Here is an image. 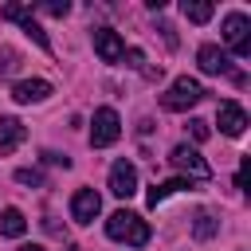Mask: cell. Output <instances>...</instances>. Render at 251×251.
I'll return each instance as SVG.
<instances>
[{
  "label": "cell",
  "instance_id": "d4e9b609",
  "mask_svg": "<svg viewBox=\"0 0 251 251\" xmlns=\"http://www.w3.org/2000/svg\"><path fill=\"white\" fill-rule=\"evenodd\" d=\"M20 251H43V247H39V243H24Z\"/></svg>",
  "mask_w": 251,
  "mask_h": 251
},
{
  "label": "cell",
  "instance_id": "5bb4252c",
  "mask_svg": "<svg viewBox=\"0 0 251 251\" xmlns=\"http://www.w3.org/2000/svg\"><path fill=\"white\" fill-rule=\"evenodd\" d=\"M27 231V220H24V212L20 208H4L0 212V235H8V239H20Z\"/></svg>",
  "mask_w": 251,
  "mask_h": 251
},
{
  "label": "cell",
  "instance_id": "ffe728a7",
  "mask_svg": "<svg viewBox=\"0 0 251 251\" xmlns=\"http://www.w3.org/2000/svg\"><path fill=\"white\" fill-rule=\"evenodd\" d=\"M188 129H192V137H196V141H208V133H212V129H208V122H200V118H192V122H188Z\"/></svg>",
  "mask_w": 251,
  "mask_h": 251
},
{
  "label": "cell",
  "instance_id": "52a82bcc",
  "mask_svg": "<svg viewBox=\"0 0 251 251\" xmlns=\"http://www.w3.org/2000/svg\"><path fill=\"white\" fill-rule=\"evenodd\" d=\"M102 212V196L94 188H78L71 196V220L75 224H94V216Z\"/></svg>",
  "mask_w": 251,
  "mask_h": 251
},
{
  "label": "cell",
  "instance_id": "8fae6325",
  "mask_svg": "<svg viewBox=\"0 0 251 251\" xmlns=\"http://www.w3.org/2000/svg\"><path fill=\"white\" fill-rule=\"evenodd\" d=\"M24 137H27V129H24L20 118H0V157L16 153L24 145Z\"/></svg>",
  "mask_w": 251,
  "mask_h": 251
},
{
  "label": "cell",
  "instance_id": "4fadbf2b",
  "mask_svg": "<svg viewBox=\"0 0 251 251\" xmlns=\"http://www.w3.org/2000/svg\"><path fill=\"white\" fill-rule=\"evenodd\" d=\"M184 188H192V180H188V176H173V180H161V184H153V188H149V204L157 208L161 200H169L173 192H184Z\"/></svg>",
  "mask_w": 251,
  "mask_h": 251
},
{
  "label": "cell",
  "instance_id": "484cf974",
  "mask_svg": "<svg viewBox=\"0 0 251 251\" xmlns=\"http://www.w3.org/2000/svg\"><path fill=\"white\" fill-rule=\"evenodd\" d=\"M67 251H78V247H67Z\"/></svg>",
  "mask_w": 251,
  "mask_h": 251
},
{
  "label": "cell",
  "instance_id": "9a60e30c",
  "mask_svg": "<svg viewBox=\"0 0 251 251\" xmlns=\"http://www.w3.org/2000/svg\"><path fill=\"white\" fill-rule=\"evenodd\" d=\"M212 4L208 0H184V20H192V24H208L212 20Z\"/></svg>",
  "mask_w": 251,
  "mask_h": 251
},
{
  "label": "cell",
  "instance_id": "5b68a950",
  "mask_svg": "<svg viewBox=\"0 0 251 251\" xmlns=\"http://www.w3.org/2000/svg\"><path fill=\"white\" fill-rule=\"evenodd\" d=\"M169 161L180 169V173H188V176H196V180H208L212 176V165L192 149V145H176L173 153H169Z\"/></svg>",
  "mask_w": 251,
  "mask_h": 251
},
{
  "label": "cell",
  "instance_id": "3957f363",
  "mask_svg": "<svg viewBox=\"0 0 251 251\" xmlns=\"http://www.w3.org/2000/svg\"><path fill=\"white\" fill-rule=\"evenodd\" d=\"M118 137H122V118H118V110H114V106L94 110V122H90V145H94V149H106V145H114Z\"/></svg>",
  "mask_w": 251,
  "mask_h": 251
},
{
  "label": "cell",
  "instance_id": "ba28073f",
  "mask_svg": "<svg viewBox=\"0 0 251 251\" xmlns=\"http://www.w3.org/2000/svg\"><path fill=\"white\" fill-rule=\"evenodd\" d=\"M94 51H98L102 63H118L126 55V43H122V35L114 27H94Z\"/></svg>",
  "mask_w": 251,
  "mask_h": 251
},
{
  "label": "cell",
  "instance_id": "7a4b0ae2",
  "mask_svg": "<svg viewBox=\"0 0 251 251\" xmlns=\"http://www.w3.org/2000/svg\"><path fill=\"white\" fill-rule=\"evenodd\" d=\"M204 98V86L196 82V78H188V75H180V78H173V86L161 94V106L165 110H173V114H180V110H188V106H196Z\"/></svg>",
  "mask_w": 251,
  "mask_h": 251
},
{
  "label": "cell",
  "instance_id": "8992f818",
  "mask_svg": "<svg viewBox=\"0 0 251 251\" xmlns=\"http://www.w3.org/2000/svg\"><path fill=\"white\" fill-rule=\"evenodd\" d=\"M110 192H114L118 200H129V196L137 192V169H133L129 161H114V165H110Z\"/></svg>",
  "mask_w": 251,
  "mask_h": 251
},
{
  "label": "cell",
  "instance_id": "30bf717a",
  "mask_svg": "<svg viewBox=\"0 0 251 251\" xmlns=\"http://www.w3.org/2000/svg\"><path fill=\"white\" fill-rule=\"evenodd\" d=\"M196 63H200V71H204V75H227V71H231L227 51H220L216 43H204V47L196 51Z\"/></svg>",
  "mask_w": 251,
  "mask_h": 251
},
{
  "label": "cell",
  "instance_id": "277c9868",
  "mask_svg": "<svg viewBox=\"0 0 251 251\" xmlns=\"http://www.w3.org/2000/svg\"><path fill=\"white\" fill-rule=\"evenodd\" d=\"M224 43H227L239 59L251 55V20H247L243 12H227V16H224Z\"/></svg>",
  "mask_w": 251,
  "mask_h": 251
},
{
  "label": "cell",
  "instance_id": "e0dca14e",
  "mask_svg": "<svg viewBox=\"0 0 251 251\" xmlns=\"http://www.w3.org/2000/svg\"><path fill=\"white\" fill-rule=\"evenodd\" d=\"M20 27H24V31H27V35H31V39H35V43L43 47V51H51V39H47V31H43V27H39V24L31 20V16H27V20L20 24Z\"/></svg>",
  "mask_w": 251,
  "mask_h": 251
},
{
  "label": "cell",
  "instance_id": "6da1fadb",
  "mask_svg": "<svg viewBox=\"0 0 251 251\" xmlns=\"http://www.w3.org/2000/svg\"><path fill=\"white\" fill-rule=\"evenodd\" d=\"M106 235L110 239H118V243H129V247H141V243H149V224L137 216V212H114L110 220H106Z\"/></svg>",
  "mask_w": 251,
  "mask_h": 251
},
{
  "label": "cell",
  "instance_id": "cb8c5ba5",
  "mask_svg": "<svg viewBox=\"0 0 251 251\" xmlns=\"http://www.w3.org/2000/svg\"><path fill=\"white\" fill-rule=\"evenodd\" d=\"M235 184L247 188V157H243V165H239V173H235Z\"/></svg>",
  "mask_w": 251,
  "mask_h": 251
},
{
  "label": "cell",
  "instance_id": "ac0fdd59",
  "mask_svg": "<svg viewBox=\"0 0 251 251\" xmlns=\"http://www.w3.org/2000/svg\"><path fill=\"white\" fill-rule=\"evenodd\" d=\"M0 16H4V20H20V24H24V20L31 16V8H27V4H4V8H0Z\"/></svg>",
  "mask_w": 251,
  "mask_h": 251
},
{
  "label": "cell",
  "instance_id": "2e32d148",
  "mask_svg": "<svg viewBox=\"0 0 251 251\" xmlns=\"http://www.w3.org/2000/svg\"><path fill=\"white\" fill-rule=\"evenodd\" d=\"M216 227H220V224H216V216H212V212H200V216H196V224H192V235H196V239H212V235H216Z\"/></svg>",
  "mask_w": 251,
  "mask_h": 251
},
{
  "label": "cell",
  "instance_id": "7c38bea8",
  "mask_svg": "<svg viewBox=\"0 0 251 251\" xmlns=\"http://www.w3.org/2000/svg\"><path fill=\"white\" fill-rule=\"evenodd\" d=\"M47 94H51V82H47V78H24V82L12 86V98L24 102V106H27V102H43Z\"/></svg>",
  "mask_w": 251,
  "mask_h": 251
},
{
  "label": "cell",
  "instance_id": "44dd1931",
  "mask_svg": "<svg viewBox=\"0 0 251 251\" xmlns=\"http://www.w3.org/2000/svg\"><path fill=\"white\" fill-rule=\"evenodd\" d=\"M16 180H20V184H43V176H39L35 169H16Z\"/></svg>",
  "mask_w": 251,
  "mask_h": 251
},
{
  "label": "cell",
  "instance_id": "d6986e66",
  "mask_svg": "<svg viewBox=\"0 0 251 251\" xmlns=\"http://www.w3.org/2000/svg\"><path fill=\"white\" fill-rule=\"evenodd\" d=\"M43 12H47V16H67V12H71V4H67V0H47V4H43Z\"/></svg>",
  "mask_w": 251,
  "mask_h": 251
},
{
  "label": "cell",
  "instance_id": "603a6c76",
  "mask_svg": "<svg viewBox=\"0 0 251 251\" xmlns=\"http://www.w3.org/2000/svg\"><path fill=\"white\" fill-rule=\"evenodd\" d=\"M122 59H129V63H126V67H141V51H137V47H129V51H126V55H122Z\"/></svg>",
  "mask_w": 251,
  "mask_h": 251
},
{
  "label": "cell",
  "instance_id": "9c48e42d",
  "mask_svg": "<svg viewBox=\"0 0 251 251\" xmlns=\"http://www.w3.org/2000/svg\"><path fill=\"white\" fill-rule=\"evenodd\" d=\"M216 122H220V129H224L227 137H243V129H247V114H243L239 102H220Z\"/></svg>",
  "mask_w": 251,
  "mask_h": 251
},
{
  "label": "cell",
  "instance_id": "7402d4cb",
  "mask_svg": "<svg viewBox=\"0 0 251 251\" xmlns=\"http://www.w3.org/2000/svg\"><path fill=\"white\" fill-rule=\"evenodd\" d=\"M43 157H47L51 165H63V169H71V157H67V153H43Z\"/></svg>",
  "mask_w": 251,
  "mask_h": 251
}]
</instances>
